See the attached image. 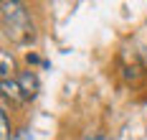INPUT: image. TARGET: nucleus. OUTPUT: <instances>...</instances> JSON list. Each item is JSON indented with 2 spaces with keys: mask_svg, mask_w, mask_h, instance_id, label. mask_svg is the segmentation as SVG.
<instances>
[{
  "mask_svg": "<svg viewBox=\"0 0 147 140\" xmlns=\"http://www.w3.org/2000/svg\"><path fill=\"white\" fill-rule=\"evenodd\" d=\"M3 23H5V33L10 36L15 43H28L33 41V23L23 3H3Z\"/></svg>",
  "mask_w": 147,
  "mask_h": 140,
  "instance_id": "f257e3e1",
  "label": "nucleus"
},
{
  "mask_svg": "<svg viewBox=\"0 0 147 140\" xmlns=\"http://www.w3.org/2000/svg\"><path fill=\"white\" fill-rule=\"evenodd\" d=\"M10 140H30V133H28V130H18Z\"/></svg>",
  "mask_w": 147,
  "mask_h": 140,
  "instance_id": "39448f33",
  "label": "nucleus"
},
{
  "mask_svg": "<svg viewBox=\"0 0 147 140\" xmlns=\"http://www.w3.org/2000/svg\"><path fill=\"white\" fill-rule=\"evenodd\" d=\"M3 94H5V99L10 97L13 102H23V99H26V94H23L20 84H18L15 79H3Z\"/></svg>",
  "mask_w": 147,
  "mask_h": 140,
  "instance_id": "7ed1b4c3",
  "label": "nucleus"
},
{
  "mask_svg": "<svg viewBox=\"0 0 147 140\" xmlns=\"http://www.w3.org/2000/svg\"><path fill=\"white\" fill-rule=\"evenodd\" d=\"M18 84H20V89H23L26 97H36L38 89H41V82H38V77L33 71H20L18 74Z\"/></svg>",
  "mask_w": 147,
  "mask_h": 140,
  "instance_id": "f03ea898",
  "label": "nucleus"
},
{
  "mask_svg": "<svg viewBox=\"0 0 147 140\" xmlns=\"http://www.w3.org/2000/svg\"><path fill=\"white\" fill-rule=\"evenodd\" d=\"M10 69H13V61H8V54H3V79H8Z\"/></svg>",
  "mask_w": 147,
  "mask_h": 140,
  "instance_id": "20e7f679",
  "label": "nucleus"
}]
</instances>
